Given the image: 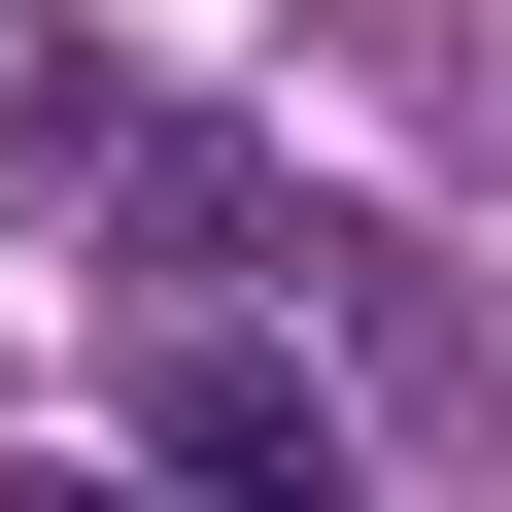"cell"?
I'll use <instances>...</instances> for the list:
<instances>
[{"mask_svg":"<svg viewBox=\"0 0 512 512\" xmlns=\"http://www.w3.org/2000/svg\"><path fill=\"white\" fill-rule=\"evenodd\" d=\"M137 444H171V512H342L308 342H239V308H171V342H137Z\"/></svg>","mask_w":512,"mask_h":512,"instance_id":"1","label":"cell"},{"mask_svg":"<svg viewBox=\"0 0 512 512\" xmlns=\"http://www.w3.org/2000/svg\"><path fill=\"white\" fill-rule=\"evenodd\" d=\"M0 512H137V478H35V444H0Z\"/></svg>","mask_w":512,"mask_h":512,"instance_id":"2","label":"cell"}]
</instances>
